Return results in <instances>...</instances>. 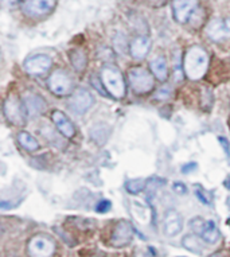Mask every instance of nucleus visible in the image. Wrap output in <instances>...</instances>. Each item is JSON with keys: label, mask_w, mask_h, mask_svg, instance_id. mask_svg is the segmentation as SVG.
<instances>
[{"label": "nucleus", "mask_w": 230, "mask_h": 257, "mask_svg": "<svg viewBox=\"0 0 230 257\" xmlns=\"http://www.w3.org/2000/svg\"><path fill=\"white\" fill-rule=\"evenodd\" d=\"M23 104H25L27 114L30 116H38L41 114L43 110L46 109V102L39 94L33 92H26L23 96Z\"/></svg>", "instance_id": "obj_15"}, {"label": "nucleus", "mask_w": 230, "mask_h": 257, "mask_svg": "<svg viewBox=\"0 0 230 257\" xmlns=\"http://www.w3.org/2000/svg\"><path fill=\"white\" fill-rule=\"evenodd\" d=\"M151 3H154V5H163L164 0H150Z\"/></svg>", "instance_id": "obj_31"}, {"label": "nucleus", "mask_w": 230, "mask_h": 257, "mask_svg": "<svg viewBox=\"0 0 230 257\" xmlns=\"http://www.w3.org/2000/svg\"><path fill=\"white\" fill-rule=\"evenodd\" d=\"M128 80L131 88L139 94L148 93L154 88V78L151 73L142 66H135L128 70Z\"/></svg>", "instance_id": "obj_3"}, {"label": "nucleus", "mask_w": 230, "mask_h": 257, "mask_svg": "<svg viewBox=\"0 0 230 257\" xmlns=\"http://www.w3.org/2000/svg\"><path fill=\"white\" fill-rule=\"evenodd\" d=\"M219 143L222 144V146H223V148H225V152L226 154H227V155H229L230 154V147H229V143H227V142H226V139H223V138H219Z\"/></svg>", "instance_id": "obj_30"}, {"label": "nucleus", "mask_w": 230, "mask_h": 257, "mask_svg": "<svg viewBox=\"0 0 230 257\" xmlns=\"http://www.w3.org/2000/svg\"><path fill=\"white\" fill-rule=\"evenodd\" d=\"M51 65H53L51 58L45 54L33 55L25 61L26 72L33 76H41L43 73H46L51 68Z\"/></svg>", "instance_id": "obj_11"}, {"label": "nucleus", "mask_w": 230, "mask_h": 257, "mask_svg": "<svg viewBox=\"0 0 230 257\" xmlns=\"http://www.w3.org/2000/svg\"><path fill=\"white\" fill-rule=\"evenodd\" d=\"M49 89L55 96H67L73 90V81L67 72L58 69L49 78Z\"/></svg>", "instance_id": "obj_6"}, {"label": "nucleus", "mask_w": 230, "mask_h": 257, "mask_svg": "<svg viewBox=\"0 0 230 257\" xmlns=\"http://www.w3.org/2000/svg\"><path fill=\"white\" fill-rule=\"evenodd\" d=\"M206 34L213 41H222L230 38V18L214 19L206 26Z\"/></svg>", "instance_id": "obj_12"}, {"label": "nucleus", "mask_w": 230, "mask_h": 257, "mask_svg": "<svg viewBox=\"0 0 230 257\" xmlns=\"http://www.w3.org/2000/svg\"><path fill=\"white\" fill-rule=\"evenodd\" d=\"M194 194L197 197L202 203H205V205H211L213 203V194L207 191L205 187H202L201 185H197L194 187Z\"/></svg>", "instance_id": "obj_23"}, {"label": "nucleus", "mask_w": 230, "mask_h": 257, "mask_svg": "<svg viewBox=\"0 0 230 257\" xmlns=\"http://www.w3.org/2000/svg\"><path fill=\"white\" fill-rule=\"evenodd\" d=\"M55 7V0H26L23 13L30 18H39L50 14Z\"/></svg>", "instance_id": "obj_10"}, {"label": "nucleus", "mask_w": 230, "mask_h": 257, "mask_svg": "<svg viewBox=\"0 0 230 257\" xmlns=\"http://www.w3.org/2000/svg\"><path fill=\"white\" fill-rule=\"evenodd\" d=\"M126 186L127 190L130 191L131 194H138V193H140L146 187V181L140 179V178H136V179H131V181L127 182Z\"/></svg>", "instance_id": "obj_24"}, {"label": "nucleus", "mask_w": 230, "mask_h": 257, "mask_svg": "<svg viewBox=\"0 0 230 257\" xmlns=\"http://www.w3.org/2000/svg\"><path fill=\"white\" fill-rule=\"evenodd\" d=\"M94 98H93L92 93L84 88L77 89L73 96L69 100V108H70L74 113H84L93 105Z\"/></svg>", "instance_id": "obj_9"}, {"label": "nucleus", "mask_w": 230, "mask_h": 257, "mask_svg": "<svg viewBox=\"0 0 230 257\" xmlns=\"http://www.w3.org/2000/svg\"><path fill=\"white\" fill-rule=\"evenodd\" d=\"M172 189H174V191H175L176 194H179V195H183L187 193L186 186H184L183 183H180V182H175V183H174V186H172Z\"/></svg>", "instance_id": "obj_27"}, {"label": "nucleus", "mask_w": 230, "mask_h": 257, "mask_svg": "<svg viewBox=\"0 0 230 257\" xmlns=\"http://www.w3.org/2000/svg\"><path fill=\"white\" fill-rule=\"evenodd\" d=\"M51 118H53V121L58 128V131L62 134L65 138H74L75 135V126L74 124L70 121V118L67 117L66 114L61 112V110H54L53 113H51Z\"/></svg>", "instance_id": "obj_16"}, {"label": "nucleus", "mask_w": 230, "mask_h": 257, "mask_svg": "<svg viewBox=\"0 0 230 257\" xmlns=\"http://www.w3.org/2000/svg\"><path fill=\"white\" fill-rule=\"evenodd\" d=\"M198 0H174L172 9L174 17L179 23H186L191 14L197 10Z\"/></svg>", "instance_id": "obj_13"}, {"label": "nucleus", "mask_w": 230, "mask_h": 257, "mask_svg": "<svg viewBox=\"0 0 230 257\" xmlns=\"http://www.w3.org/2000/svg\"><path fill=\"white\" fill-rule=\"evenodd\" d=\"M151 49V41L147 37H136L131 42V55L135 59H144Z\"/></svg>", "instance_id": "obj_17"}, {"label": "nucleus", "mask_w": 230, "mask_h": 257, "mask_svg": "<svg viewBox=\"0 0 230 257\" xmlns=\"http://www.w3.org/2000/svg\"><path fill=\"white\" fill-rule=\"evenodd\" d=\"M172 94V88L170 85H164L160 89H158L155 93L156 100H167V98L171 97Z\"/></svg>", "instance_id": "obj_25"}, {"label": "nucleus", "mask_w": 230, "mask_h": 257, "mask_svg": "<svg viewBox=\"0 0 230 257\" xmlns=\"http://www.w3.org/2000/svg\"><path fill=\"white\" fill-rule=\"evenodd\" d=\"M195 167H197V165H195V163H188V165H184L183 167H182V171H183L184 174H188L190 173V170L195 169Z\"/></svg>", "instance_id": "obj_29"}, {"label": "nucleus", "mask_w": 230, "mask_h": 257, "mask_svg": "<svg viewBox=\"0 0 230 257\" xmlns=\"http://www.w3.org/2000/svg\"><path fill=\"white\" fill-rule=\"evenodd\" d=\"M27 249L30 257H51L55 252V242L50 237L39 234L30 240Z\"/></svg>", "instance_id": "obj_5"}, {"label": "nucleus", "mask_w": 230, "mask_h": 257, "mask_svg": "<svg viewBox=\"0 0 230 257\" xmlns=\"http://www.w3.org/2000/svg\"><path fill=\"white\" fill-rule=\"evenodd\" d=\"M110 126L105 122H98V124H94L90 130V138L94 143H97L98 146H104L106 143V140L109 139L110 136Z\"/></svg>", "instance_id": "obj_18"}, {"label": "nucleus", "mask_w": 230, "mask_h": 257, "mask_svg": "<svg viewBox=\"0 0 230 257\" xmlns=\"http://www.w3.org/2000/svg\"><path fill=\"white\" fill-rule=\"evenodd\" d=\"M69 57H70V62L73 65V68L77 72H82L86 68L88 57H86V54H85V51L82 49H73L69 53Z\"/></svg>", "instance_id": "obj_20"}, {"label": "nucleus", "mask_w": 230, "mask_h": 257, "mask_svg": "<svg viewBox=\"0 0 230 257\" xmlns=\"http://www.w3.org/2000/svg\"><path fill=\"white\" fill-rule=\"evenodd\" d=\"M209 66V57L202 47L193 46L188 49L184 55L183 68L186 76L190 80H201L207 72Z\"/></svg>", "instance_id": "obj_1"}, {"label": "nucleus", "mask_w": 230, "mask_h": 257, "mask_svg": "<svg viewBox=\"0 0 230 257\" xmlns=\"http://www.w3.org/2000/svg\"><path fill=\"white\" fill-rule=\"evenodd\" d=\"M96 210L100 211V213H105V211L110 210V201H101V202L97 203Z\"/></svg>", "instance_id": "obj_26"}, {"label": "nucleus", "mask_w": 230, "mask_h": 257, "mask_svg": "<svg viewBox=\"0 0 230 257\" xmlns=\"http://www.w3.org/2000/svg\"><path fill=\"white\" fill-rule=\"evenodd\" d=\"M182 244L186 249H188L190 252L194 253H201L203 246H202L201 241L198 240L195 236H191V234H188V236H184L183 240H182Z\"/></svg>", "instance_id": "obj_22"}, {"label": "nucleus", "mask_w": 230, "mask_h": 257, "mask_svg": "<svg viewBox=\"0 0 230 257\" xmlns=\"http://www.w3.org/2000/svg\"><path fill=\"white\" fill-rule=\"evenodd\" d=\"M134 237V228L128 221H120L118 225L114 226L110 237V245L113 248H124L130 244Z\"/></svg>", "instance_id": "obj_8"}, {"label": "nucleus", "mask_w": 230, "mask_h": 257, "mask_svg": "<svg viewBox=\"0 0 230 257\" xmlns=\"http://www.w3.org/2000/svg\"><path fill=\"white\" fill-rule=\"evenodd\" d=\"M151 70L154 73V76L159 81H166L168 77V68L167 62L163 57H156L155 59L151 61Z\"/></svg>", "instance_id": "obj_19"}, {"label": "nucleus", "mask_w": 230, "mask_h": 257, "mask_svg": "<svg viewBox=\"0 0 230 257\" xmlns=\"http://www.w3.org/2000/svg\"><path fill=\"white\" fill-rule=\"evenodd\" d=\"M101 81L109 94L114 98H123L126 94V84L122 73L113 66H105L101 72Z\"/></svg>", "instance_id": "obj_2"}, {"label": "nucleus", "mask_w": 230, "mask_h": 257, "mask_svg": "<svg viewBox=\"0 0 230 257\" xmlns=\"http://www.w3.org/2000/svg\"><path fill=\"white\" fill-rule=\"evenodd\" d=\"M18 140H19V143H21L22 147L26 148L27 151H37L38 148H39L38 140L35 139L33 135H30L29 132H19V134H18Z\"/></svg>", "instance_id": "obj_21"}, {"label": "nucleus", "mask_w": 230, "mask_h": 257, "mask_svg": "<svg viewBox=\"0 0 230 257\" xmlns=\"http://www.w3.org/2000/svg\"><path fill=\"white\" fill-rule=\"evenodd\" d=\"M26 109L25 104L15 96H10L5 101V114L10 122L15 125H23L26 122Z\"/></svg>", "instance_id": "obj_7"}, {"label": "nucleus", "mask_w": 230, "mask_h": 257, "mask_svg": "<svg viewBox=\"0 0 230 257\" xmlns=\"http://www.w3.org/2000/svg\"><path fill=\"white\" fill-rule=\"evenodd\" d=\"M190 228L193 229L195 234L201 236L202 240H205L209 244H215L221 237L217 225L211 219H203L201 217H197L190 221Z\"/></svg>", "instance_id": "obj_4"}, {"label": "nucleus", "mask_w": 230, "mask_h": 257, "mask_svg": "<svg viewBox=\"0 0 230 257\" xmlns=\"http://www.w3.org/2000/svg\"><path fill=\"white\" fill-rule=\"evenodd\" d=\"M164 233L168 237H174L176 234H179L183 229V221L182 217L176 210H168L164 215Z\"/></svg>", "instance_id": "obj_14"}, {"label": "nucleus", "mask_w": 230, "mask_h": 257, "mask_svg": "<svg viewBox=\"0 0 230 257\" xmlns=\"http://www.w3.org/2000/svg\"><path fill=\"white\" fill-rule=\"evenodd\" d=\"M2 5L5 9H14L18 5V0H2Z\"/></svg>", "instance_id": "obj_28"}]
</instances>
